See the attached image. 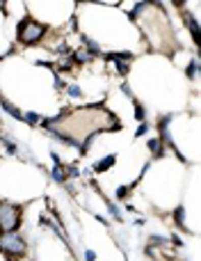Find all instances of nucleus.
Wrapping results in <instances>:
<instances>
[{"label":"nucleus","instance_id":"obj_1","mask_svg":"<svg viewBox=\"0 0 201 261\" xmlns=\"http://www.w3.org/2000/svg\"><path fill=\"white\" fill-rule=\"evenodd\" d=\"M21 220H23L21 206L9 204V202H0V234H14V231H18Z\"/></svg>","mask_w":201,"mask_h":261},{"label":"nucleus","instance_id":"obj_2","mask_svg":"<svg viewBox=\"0 0 201 261\" xmlns=\"http://www.w3.org/2000/svg\"><path fill=\"white\" fill-rule=\"evenodd\" d=\"M46 35V25L39 21H32V18H25L23 23H18V41L23 46H32Z\"/></svg>","mask_w":201,"mask_h":261},{"label":"nucleus","instance_id":"obj_3","mask_svg":"<svg viewBox=\"0 0 201 261\" xmlns=\"http://www.w3.org/2000/svg\"><path fill=\"white\" fill-rule=\"evenodd\" d=\"M0 250L9 257H23L27 252V245L23 241V236H18V231H14V234H0Z\"/></svg>","mask_w":201,"mask_h":261},{"label":"nucleus","instance_id":"obj_4","mask_svg":"<svg viewBox=\"0 0 201 261\" xmlns=\"http://www.w3.org/2000/svg\"><path fill=\"white\" fill-rule=\"evenodd\" d=\"M107 60H112V62L117 64V69H119V73L124 76V73H128V69H130V60H133V55L130 53H110Z\"/></svg>","mask_w":201,"mask_h":261},{"label":"nucleus","instance_id":"obj_5","mask_svg":"<svg viewBox=\"0 0 201 261\" xmlns=\"http://www.w3.org/2000/svg\"><path fill=\"white\" fill-rule=\"evenodd\" d=\"M0 106H3V110H5V113H9L14 119H18V122H23V115H21V110H18L14 103H9V101L5 99L3 94H0Z\"/></svg>","mask_w":201,"mask_h":261},{"label":"nucleus","instance_id":"obj_6","mask_svg":"<svg viewBox=\"0 0 201 261\" xmlns=\"http://www.w3.org/2000/svg\"><path fill=\"white\" fill-rule=\"evenodd\" d=\"M114 163H117V156H114V153H107L105 158H101V161L94 165V172H99V174H101V172H107L112 165H114Z\"/></svg>","mask_w":201,"mask_h":261},{"label":"nucleus","instance_id":"obj_7","mask_svg":"<svg viewBox=\"0 0 201 261\" xmlns=\"http://www.w3.org/2000/svg\"><path fill=\"white\" fill-rule=\"evenodd\" d=\"M183 18H185V21H188V28H190V32H192V39H194V44L199 46V44H201V37H199V23L194 21V18L190 16L188 12H183Z\"/></svg>","mask_w":201,"mask_h":261},{"label":"nucleus","instance_id":"obj_8","mask_svg":"<svg viewBox=\"0 0 201 261\" xmlns=\"http://www.w3.org/2000/svg\"><path fill=\"white\" fill-rule=\"evenodd\" d=\"M149 149H151V153H153L156 158L162 156V142H160L158 138H151V140H149Z\"/></svg>","mask_w":201,"mask_h":261},{"label":"nucleus","instance_id":"obj_9","mask_svg":"<svg viewBox=\"0 0 201 261\" xmlns=\"http://www.w3.org/2000/svg\"><path fill=\"white\" fill-rule=\"evenodd\" d=\"M53 179L58 181V184H64V181H67V172H64V167L60 165V163L53 167Z\"/></svg>","mask_w":201,"mask_h":261},{"label":"nucleus","instance_id":"obj_10","mask_svg":"<svg viewBox=\"0 0 201 261\" xmlns=\"http://www.w3.org/2000/svg\"><path fill=\"white\" fill-rule=\"evenodd\" d=\"M23 122H27V124H32V126H37V124H41V115L27 113V115H23Z\"/></svg>","mask_w":201,"mask_h":261},{"label":"nucleus","instance_id":"obj_11","mask_svg":"<svg viewBox=\"0 0 201 261\" xmlns=\"http://www.w3.org/2000/svg\"><path fill=\"white\" fill-rule=\"evenodd\" d=\"M183 216H185V208L179 206V208L174 211V220H176V225H179L181 229H185V227H183Z\"/></svg>","mask_w":201,"mask_h":261},{"label":"nucleus","instance_id":"obj_12","mask_svg":"<svg viewBox=\"0 0 201 261\" xmlns=\"http://www.w3.org/2000/svg\"><path fill=\"white\" fill-rule=\"evenodd\" d=\"M197 71H199V60H192V62H190V67H188V71H185V73H188V76L194 81V78H197Z\"/></svg>","mask_w":201,"mask_h":261},{"label":"nucleus","instance_id":"obj_13","mask_svg":"<svg viewBox=\"0 0 201 261\" xmlns=\"http://www.w3.org/2000/svg\"><path fill=\"white\" fill-rule=\"evenodd\" d=\"M135 119H137V122H144V108L139 103H135Z\"/></svg>","mask_w":201,"mask_h":261},{"label":"nucleus","instance_id":"obj_14","mask_svg":"<svg viewBox=\"0 0 201 261\" xmlns=\"http://www.w3.org/2000/svg\"><path fill=\"white\" fill-rule=\"evenodd\" d=\"M128 186H119V188H117V197H119V199H124L126 197V195H128Z\"/></svg>","mask_w":201,"mask_h":261},{"label":"nucleus","instance_id":"obj_15","mask_svg":"<svg viewBox=\"0 0 201 261\" xmlns=\"http://www.w3.org/2000/svg\"><path fill=\"white\" fill-rule=\"evenodd\" d=\"M67 90H69V94H71V96H80V94H82V90H80L78 85H69Z\"/></svg>","mask_w":201,"mask_h":261},{"label":"nucleus","instance_id":"obj_16","mask_svg":"<svg viewBox=\"0 0 201 261\" xmlns=\"http://www.w3.org/2000/svg\"><path fill=\"white\" fill-rule=\"evenodd\" d=\"M3 144L7 147V151H9V153H16V147H14V142H9L7 138H3Z\"/></svg>","mask_w":201,"mask_h":261},{"label":"nucleus","instance_id":"obj_17","mask_svg":"<svg viewBox=\"0 0 201 261\" xmlns=\"http://www.w3.org/2000/svg\"><path fill=\"white\" fill-rule=\"evenodd\" d=\"M78 174H80V170H78L76 165H73V167H69V170H67V176H71V179H73V176H78Z\"/></svg>","mask_w":201,"mask_h":261},{"label":"nucleus","instance_id":"obj_18","mask_svg":"<svg viewBox=\"0 0 201 261\" xmlns=\"http://www.w3.org/2000/svg\"><path fill=\"white\" fill-rule=\"evenodd\" d=\"M85 259H87V261H94V259H96V254L92 252V250H87V252H85Z\"/></svg>","mask_w":201,"mask_h":261},{"label":"nucleus","instance_id":"obj_19","mask_svg":"<svg viewBox=\"0 0 201 261\" xmlns=\"http://www.w3.org/2000/svg\"><path fill=\"white\" fill-rule=\"evenodd\" d=\"M147 130H149V126H147V124H142V126L137 128V138H139V135H144V133H147Z\"/></svg>","mask_w":201,"mask_h":261}]
</instances>
